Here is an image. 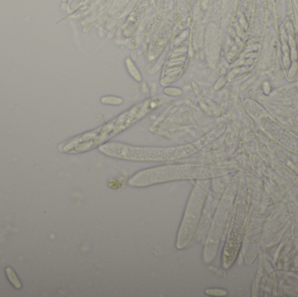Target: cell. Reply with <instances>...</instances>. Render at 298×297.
<instances>
[{
	"instance_id": "1",
	"label": "cell",
	"mask_w": 298,
	"mask_h": 297,
	"mask_svg": "<svg viewBox=\"0 0 298 297\" xmlns=\"http://www.w3.org/2000/svg\"><path fill=\"white\" fill-rule=\"evenodd\" d=\"M160 105L158 100L148 99L119 115L111 121L94 130L72 138L60 146L62 152L79 153L100 147L106 141L133 126Z\"/></svg>"
},
{
	"instance_id": "2",
	"label": "cell",
	"mask_w": 298,
	"mask_h": 297,
	"mask_svg": "<svg viewBox=\"0 0 298 297\" xmlns=\"http://www.w3.org/2000/svg\"><path fill=\"white\" fill-rule=\"evenodd\" d=\"M215 131L201 138L198 141L174 147H134L119 142L105 143L100 147L104 154L119 159L133 161H165L182 159L194 154L217 137Z\"/></svg>"
},
{
	"instance_id": "3",
	"label": "cell",
	"mask_w": 298,
	"mask_h": 297,
	"mask_svg": "<svg viewBox=\"0 0 298 297\" xmlns=\"http://www.w3.org/2000/svg\"><path fill=\"white\" fill-rule=\"evenodd\" d=\"M223 173L222 169L207 165H170L139 172L128 180V184L145 187L174 181L210 179Z\"/></svg>"
},
{
	"instance_id": "4",
	"label": "cell",
	"mask_w": 298,
	"mask_h": 297,
	"mask_svg": "<svg viewBox=\"0 0 298 297\" xmlns=\"http://www.w3.org/2000/svg\"><path fill=\"white\" fill-rule=\"evenodd\" d=\"M210 186L209 179L197 180L186 206L183 218L179 228L176 247L182 249L193 239L201 218L202 207Z\"/></svg>"
},
{
	"instance_id": "5",
	"label": "cell",
	"mask_w": 298,
	"mask_h": 297,
	"mask_svg": "<svg viewBox=\"0 0 298 297\" xmlns=\"http://www.w3.org/2000/svg\"><path fill=\"white\" fill-rule=\"evenodd\" d=\"M5 272H6V274L8 276V279L10 280V282H11V283H12V285L14 286L16 288H18V289H19V288L22 287L21 282L18 278V276H17V274L15 273V271L13 270V268L8 267V268H6Z\"/></svg>"
},
{
	"instance_id": "6",
	"label": "cell",
	"mask_w": 298,
	"mask_h": 297,
	"mask_svg": "<svg viewBox=\"0 0 298 297\" xmlns=\"http://www.w3.org/2000/svg\"><path fill=\"white\" fill-rule=\"evenodd\" d=\"M227 291L223 289L219 288H208L206 290L207 295L210 296H227Z\"/></svg>"
},
{
	"instance_id": "7",
	"label": "cell",
	"mask_w": 298,
	"mask_h": 297,
	"mask_svg": "<svg viewBox=\"0 0 298 297\" xmlns=\"http://www.w3.org/2000/svg\"><path fill=\"white\" fill-rule=\"evenodd\" d=\"M101 101L105 104H113V105H119V104L122 103V99H121L114 98V97L103 98V99H101Z\"/></svg>"
}]
</instances>
